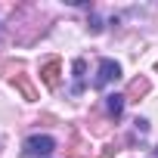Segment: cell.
<instances>
[{
    "mask_svg": "<svg viewBox=\"0 0 158 158\" xmlns=\"http://www.w3.org/2000/svg\"><path fill=\"white\" fill-rule=\"evenodd\" d=\"M53 149H56V139L47 136V133H34V136H28L25 146H22V152H25L28 158H47Z\"/></svg>",
    "mask_w": 158,
    "mask_h": 158,
    "instance_id": "obj_1",
    "label": "cell"
},
{
    "mask_svg": "<svg viewBox=\"0 0 158 158\" xmlns=\"http://www.w3.org/2000/svg\"><path fill=\"white\" fill-rule=\"evenodd\" d=\"M118 77H121V65H118L115 59H99V68H96V77H93V87L102 90V87H109L112 81H118Z\"/></svg>",
    "mask_w": 158,
    "mask_h": 158,
    "instance_id": "obj_2",
    "label": "cell"
},
{
    "mask_svg": "<svg viewBox=\"0 0 158 158\" xmlns=\"http://www.w3.org/2000/svg\"><path fill=\"white\" fill-rule=\"evenodd\" d=\"M59 74H62V62H59V59H47L44 68H40V81H44V87L56 90V87H59Z\"/></svg>",
    "mask_w": 158,
    "mask_h": 158,
    "instance_id": "obj_3",
    "label": "cell"
},
{
    "mask_svg": "<svg viewBox=\"0 0 158 158\" xmlns=\"http://www.w3.org/2000/svg\"><path fill=\"white\" fill-rule=\"evenodd\" d=\"M149 90H152L149 77H133V81L127 84V93H124V99H127V102H139V99H143Z\"/></svg>",
    "mask_w": 158,
    "mask_h": 158,
    "instance_id": "obj_4",
    "label": "cell"
},
{
    "mask_svg": "<svg viewBox=\"0 0 158 158\" xmlns=\"http://www.w3.org/2000/svg\"><path fill=\"white\" fill-rule=\"evenodd\" d=\"M13 87H16V90H19V93H22V96H25L28 102H34V99H37V90H34V84L28 81L25 74H16V81H13Z\"/></svg>",
    "mask_w": 158,
    "mask_h": 158,
    "instance_id": "obj_5",
    "label": "cell"
},
{
    "mask_svg": "<svg viewBox=\"0 0 158 158\" xmlns=\"http://www.w3.org/2000/svg\"><path fill=\"white\" fill-rule=\"evenodd\" d=\"M71 71H74V87H71V93L77 96V93L84 90V71H87V62H84V59H74V62H71Z\"/></svg>",
    "mask_w": 158,
    "mask_h": 158,
    "instance_id": "obj_6",
    "label": "cell"
},
{
    "mask_svg": "<svg viewBox=\"0 0 158 158\" xmlns=\"http://www.w3.org/2000/svg\"><path fill=\"white\" fill-rule=\"evenodd\" d=\"M124 96L121 93H109L106 96V109H109V115H115V118H121V112H124Z\"/></svg>",
    "mask_w": 158,
    "mask_h": 158,
    "instance_id": "obj_7",
    "label": "cell"
},
{
    "mask_svg": "<svg viewBox=\"0 0 158 158\" xmlns=\"http://www.w3.org/2000/svg\"><path fill=\"white\" fill-rule=\"evenodd\" d=\"M84 155H87V143H84L81 133H74L71 136V146H68V158H84Z\"/></svg>",
    "mask_w": 158,
    "mask_h": 158,
    "instance_id": "obj_8",
    "label": "cell"
},
{
    "mask_svg": "<svg viewBox=\"0 0 158 158\" xmlns=\"http://www.w3.org/2000/svg\"><path fill=\"white\" fill-rule=\"evenodd\" d=\"M19 68H22V62H16V59L0 62V74H6V71H19Z\"/></svg>",
    "mask_w": 158,
    "mask_h": 158,
    "instance_id": "obj_9",
    "label": "cell"
},
{
    "mask_svg": "<svg viewBox=\"0 0 158 158\" xmlns=\"http://www.w3.org/2000/svg\"><path fill=\"white\" fill-rule=\"evenodd\" d=\"M87 25H90V31H93V34H99V31H102V19H99L96 13H90V19H87Z\"/></svg>",
    "mask_w": 158,
    "mask_h": 158,
    "instance_id": "obj_10",
    "label": "cell"
},
{
    "mask_svg": "<svg viewBox=\"0 0 158 158\" xmlns=\"http://www.w3.org/2000/svg\"><path fill=\"white\" fill-rule=\"evenodd\" d=\"M115 152H118V149H115V146H106V149H102V152H99V155H96V158H115Z\"/></svg>",
    "mask_w": 158,
    "mask_h": 158,
    "instance_id": "obj_11",
    "label": "cell"
},
{
    "mask_svg": "<svg viewBox=\"0 0 158 158\" xmlns=\"http://www.w3.org/2000/svg\"><path fill=\"white\" fill-rule=\"evenodd\" d=\"M133 124H136V130H139V133H146V130H149V121H146V118H136Z\"/></svg>",
    "mask_w": 158,
    "mask_h": 158,
    "instance_id": "obj_12",
    "label": "cell"
},
{
    "mask_svg": "<svg viewBox=\"0 0 158 158\" xmlns=\"http://www.w3.org/2000/svg\"><path fill=\"white\" fill-rule=\"evenodd\" d=\"M155 158H158V149H155Z\"/></svg>",
    "mask_w": 158,
    "mask_h": 158,
    "instance_id": "obj_13",
    "label": "cell"
},
{
    "mask_svg": "<svg viewBox=\"0 0 158 158\" xmlns=\"http://www.w3.org/2000/svg\"><path fill=\"white\" fill-rule=\"evenodd\" d=\"M155 68H158V62H155Z\"/></svg>",
    "mask_w": 158,
    "mask_h": 158,
    "instance_id": "obj_14",
    "label": "cell"
}]
</instances>
